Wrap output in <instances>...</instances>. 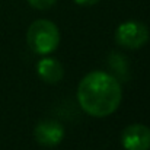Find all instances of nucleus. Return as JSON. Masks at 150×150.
<instances>
[{"label":"nucleus","instance_id":"20e7f679","mask_svg":"<svg viewBox=\"0 0 150 150\" xmlns=\"http://www.w3.org/2000/svg\"><path fill=\"white\" fill-rule=\"evenodd\" d=\"M121 144L125 150H149L150 128L144 124H130L121 133Z\"/></svg>","mask_w":150,"mask_h":150},{"label":"nucleus","instance_id":"f257e3e1","mask_svg":"<svg viewBox=\"0 0 150 150\" xmlns=\"http://www.w3.org/2000/svg\"><path fill=\"white\" fill-rule=\"evenodd\" d=\"M122 99L120 80L105 71H91L79 83L77 100L91 117L103 118L114 114Z\"/></svg>","mask_w":150,"mask_h":150},{"label":"nucleus","instance_id":"0eeeda50","mask_svg":"<svg viewBox=\"0 0 150 150\" xmlns=\"http://www.w3.org/2000/svg\"><path fill=\"white\" fill-rule=\"evenodd\" d=\"M108 64H109V69L112 70V76L115 79L128 80V77H130L128 61H127V58L122 54H120V52L111 54L108 57Z\"/></svg>","mask_w":150,"mask_h":150},{"label":"nucleus","instance_id":"39448f33","mask_svg":"<svg viewBox=\"0 0 150 150\" xmlns=\"http://www.w3.org/2000/svg\"><path fill=\"white\" fill-rule=\"evenodd\" d=\"M34 136L42 146H57L64 139V127L55 120H44L37 124Z\"/></svg>","mask_w":150,"mask_h":150},{"label":"nucleus","instance_id":"7ed1b4c3","mask_svg":"<svg viewBox=\"0 0 150 150\" xmlns=\"http://www.w3.org/2000/svg\"><path fill=\"white\" fill-rule=\"evenodd\" d=\"M150 38L149 28L136 21H128L121 23L115 31V41L118 45L128 48V50H137L143 47Z\"/></svg>","mask_w":150,"mask_h":150},{"label":"nucleus","instance_id":"423d86ee","mask_svg":"<svg viewBox=\"0 0 150 150\" xmlns=\"http://www.w3.org/2000/svg\"><path fill=\"white\" fill-rule=\"evenodd\" d=\"M37 71L40 77L47 83H58L64 76V67L63 64L52 57H44L38 61Z\"/></svg>","mask_w":150,"mask_h":150},{"label":"nucleus","instance_id":"f03ea898","mask_svg":"<svg viewBox=\"0 0 150 150\" xmlns=\"http://www.w3.org/2000/svg\"><path fill=\"white\" fill-rule=\"evenodd\" d=\"M26 42L37 54H51L60 44V32L57 25L48 19H38L32 22L26 32Z\"/></svg>","mask_w":150,"mask_h":150},{"label":"nucleus","instance_id":"6e6552de","mask_svg":"<svg viewBox=\"0 0 150 150\" xmlns=\"http://www.w3.org/2000/svg\"><path fill=\"white\" fill-rule=\"evenodd\" d=\"M57 0H28V3L35 7V9H40V10H44V9H50L51 6L55 4Z\"/></svg>","mask_w":150,"mask_h":150},{"label":"nucleus","instance_id":"1a4fd4ad","mask_svg":"<svg viewBox=\"0 0 150 150\" xmlns=\"http://www.w3.org/2000/svg\"><path fill=\"white\" fill-rule=\"evenodd\" d=\"M74 1L80 6H92V4H96L100 0H74Z\"/></svg>","mask_w":150,"mask_h":150}]
</instances>
